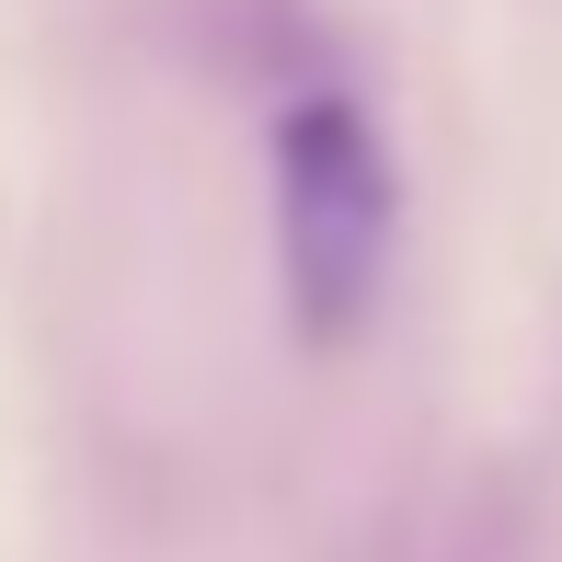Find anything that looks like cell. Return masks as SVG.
I'll return each mask as SVG.
<instances>
[{"label":"cell","mask_w":562,"mask_h":562,"mask_svg":"<svg viewBox=\"0 0 562 562\" xmlns=\"http://www.w3.org/2000/svg\"><path fill=\"white\" fill-rule=\"evenodd\" d=\"M391 149L345 92H299L276 115V265H288V322L299 345H356L391 276Z\"/></svg>","instance_id":"obj_1"}]
</instances>
